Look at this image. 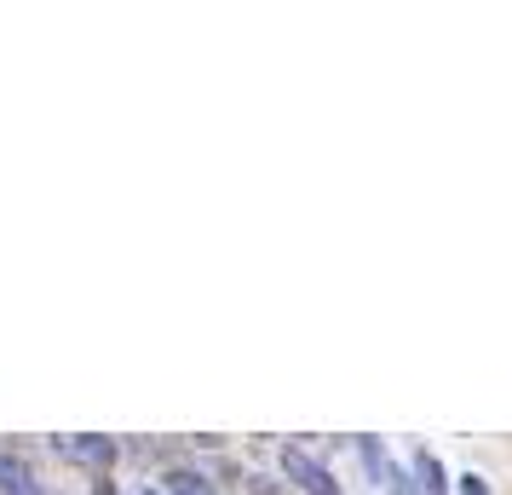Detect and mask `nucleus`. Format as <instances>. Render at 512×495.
Listing matches in <instances>:
<instances>
[{
  "mask_svg": "<svg viewBox=\"0 0 512 495\" xmlns=\"http://www.w3.org/2000/svg\"><path fill=\"white\" fill-rule=\"evenodd\" d=\"M415 478L426 484V495H443L449 484H443V467H438V455H415Z\"/></svg>",
  "mask_w": 512,
  "mask_h": 495,
  "instance_id": "obj_4",
  "label": "nucleus"
},
{
  "mask_svg": "<svg viewBox=\"0 0 512 495\" xmlns=\"http://www.w3.org/2000/svg\"><path fill=\"white\" fill-rule=\"evenodd\" d=\"M461 495H489V484L478 478V472H466V478H461Z\"/></svg>",
  "mask_w": 512,
  "mask_h": 495,
  "instance_id": "obj_6",
  "label": "nucleus"
},
{
  "mask_svg": "<svg viewBox=\"0 0 512 495\" xmlns=\"http://www.w3.org/2000/svg\"><path fill=\"white\" fill-rule=\"evenodd\" d=\"M0 495H41L35 467H29L24 455H0Z\"/></svg>",
  "mask_w": 512,
  "mask_h": 495,
  "instance_id": "obj_3",
  "label": "nucleus"
},
{
  "mask_svg": "<svg viewBox=\"0 0 512 495\" xmlns=\"http://www.w3.org/2000/svg\"><path fill=\"white\" fill-rule=\"evenodd\" d=\"M282 472H288L305 495H340V484H334V478H328V472L305 455V449H282Z\"/></svg>",
  "mask_w": 512,
  "mask_h": 495,
  "instance_id": "obj_1",
  "label": "nucleus"
},
{
  "mask_svg": "<svg viewBox=\"0 0 512 495\" xmlns=\"http://www.w3.org/2000/svg\"><path fill=\"white\" fill-rule=\"evenodd\" d=\"M52 449L64 455V461H81V467H110L116 461V444L110 438H93V432H81V438H52Z\"/></svg>",
  "mask_w": 512,
  "mask_h": 495,
  "instance_id": "obj_2",
  "label": "nucleus"
},
{
  "mask_svg": "<svg viewBox=\"0 0 512 495\" xmlns=\"http://www.w3.org/2000/svg\"><path fill=\"white\" fill-rule=\"evenodd\" d=\"M167 495H213V484L202 472H173V478H167Z\"/></svg>",
  "mask_w": 512,
  "mask_h": 495,
  "instance_id": "obj_5",
  "label": "nucleus"
},
{
  "mask_svg": "<svg viewBox=\"0 0 512 495\" xmlns=\"http://www.w3.org/2000/svg\"><path fill=\"white\" fill-rule=\"evenodd\" d=\"M144 495H150V490H144Z\"/></svg>",
  "mask_w": 512,
  "mask_h": 495,
  "instance_id": "obj_7",
  "label": "nucleus"
}]
</instances>
